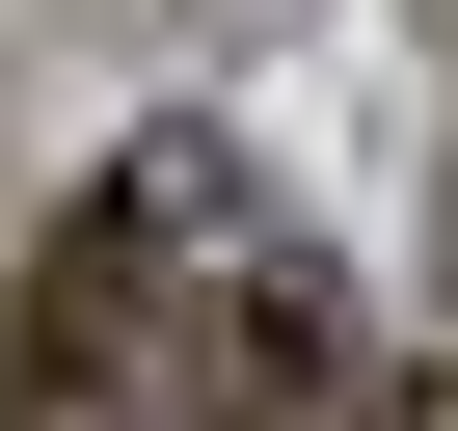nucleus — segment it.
Wrapping results in <instances>:
<instances>
[{"label":"nucleus","mask_w":458,"mask_h":431,"mask_svg":"<svg viewBox=\"0 0 458 431\" xmlns=\"http://www.w3.org/2000/svg\"><path fill=\"white\" fill-rule=\"evenodd\" d=\"M135 404H162V431H351V404H377V324H351V270L297 243V216L216 189L189 270H162V324H135Z\"/></svg>","instance_id":"nucleus-1"},{"label":"nucleus","mask_w":458,"mask_h":431,"mask_svg":"<svg viewBox=\"0 0 458 431\" xmlns=\"http://www.w3.org/2000/svg\"><path fill=\"white\" fill-rule=\"evenodd\" d=\"M351 431H431V377H404V404H351Z\"/></svg>","instance_id":"nucleus-3"},{"label":"nucleus","mask_w":458,"mask_h":431,"mask_svg":"<svg viewBox=\"0 0 458 431\" xmlns=\"http://www.w3.org/2000/svg\"><path fill=\"white\" fill-rule=\"evenodd\" d=\"M0 431H135V404H108V377H0Z\"/></svg>","instance_id":"nucleus-2"}]
</instances>
